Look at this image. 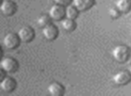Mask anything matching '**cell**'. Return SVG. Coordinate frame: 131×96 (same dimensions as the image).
Wrapping results in <instances>:
<instances>
[{
	"label": "cell",
	"instance_id": "cell-1",
	"mask_svg": "<svg viewBox=\"0 0 131 96\" xmlns=\"http://www.w3.org/2000/svg\"><path fill=\"white\" fill-rule=\"evenodd\" d=\"M112 56L117 62L119 63H125L128 60L130 56V50L129 48L126 45H118L114 48L112 51Z\"/></svg>",
	"mask_w": 131,
	"mask_h": 96
},
{
	"label": "cell",
	"instance_id": "cell-2",
	"mask_svg": "<svg viewBox=\"0 0 131 96\" xmlns=\"http://www.w3.org/2000/svg\"><path fill=\"white\" fill-rule=\"evenodd\" d=\"M17 35H18L19 39H20V41L24 42V43H28V42H31L34 39L35 31L32 27H31L29 25H25L23 26L19 30Z\"/></svg>",
	"mask_w": 131,
	"mask_h": 96
},
{
	"label": "cell",
	"instance_id": "cell-3",
	"mask_svg": "<svg viewBox=\"0 0 131 96\" xmlns=\"http://www.w3.org/2000/svg\"><path fill=\"white\" fill-rule=\"evenodd\" d=\"M19 64L13 58H4L0 60V67L5 73H15L18 69Z\"/></svg>",
	"mask_w": 131,
	"mask_h": 96
},
{
	"label": "cell",
	"instance_id": "cell-4",
	"mask_svg": "<svg viewBox=\"0 0 131 96\" xmlns=\"http://www.w3.org/2000/svg\"><path fill=\"white\" fill-rule=\"evenodd\" d=\"M1 13L6 16H12L17 11V5L12 0H3L0 5Z\"/></svg>",
	"mask_w": 131,
	"mask_h": 96
},
{
	"label": "cell",
	"instance_id": "cell-5",
	"mask_svg": "<svg viewBox=\"0 0 131 96\" xmlns=\"http://www.w3.org/2000/svg\"><path fill=\"white\" fill-rule=\"evenodd\" d=\"M20 39L18 35L15 33H9L5 36L3 43L4 46L8 49H15L20 45Z\"/></svg>",
	"mask_w": 131,
	"mask_h": 96
},
{
	"label": "cell",
	"instance_id": "cell-6",
	"mask_svg": "<svg viewBox=\"0 0 131 96\" xmlns=\"http://www.w3.org/2000/svg\"><path fill=\"white\" fill-rule=\"evenodd\" d=\"M65 6L61 5L55 4L50 7L49 12V16L51 20L54 21H61L65 18Z\"/></svg>",
	"mask_w": 131,
	"mask_h": 96
},
{
	"label": "cell",
	"instance_id": "cell-7",
	"mask_svg": "<svg viewBox=\"0 0 131 96\" xmlns=\"http://www.w3.org/2000/svg\"><path fill=\"white\" fill-rule=\"evenodd\" d=\"M42 34L48 40H54L58 36V30L56 25L53 24H49L42 27Z\"/></svg>",
	"mask_w": 131,
	"mask_h": 96
},
{
	"label": "cell",
	"instance_id": "cell-8",
	"mask_svg": "<svg viewBox=\"0 0 131 96\" xmlns=\"http://www.w3.org/2000/svg\"><path fill=\"white\" fill-rule=\"evenodd\" d=\"M17 86V83L11 76H5L0 82V87L4 92H12Z\"/></svg>",
	"mask_w": 131,
	"mask_h": 96
},
{
	"label": "cell",
	"instance_id": "cell-9",
	"mask_svg": "<svg viewBox=\"0 0 131 96\" xmlns=\"http://www.w3.org/2000/svg\"><path fill=\"white\" fill-rule=\"evenodd\" d=\"M131 74L128 71L122 70L118 72L114 76H113V82L116 84L118 85H125L130 82Z\"/></svg>",
	"mask_w": 131,
	"mask_h": 96
},
{
	"label": "cell",
	"instance_id": "cell-10",
	"mask_svg": "<svg viewBox=\"0 0 131 96\" xmlns=\"http://www.w3.org/2000/svg\"><path fill=\"white\" fill-rule=\"evenodd\" d=\"M96 0H72L73 6L79 12H84L89 10L95 5Z\"/></svg>",
	"mask_w": 131,
	"mask_h": 96
},
{
	"label": "cell",
	"instance_id": "cell-11",
	"mask_svg": "<svg viewBox=\"0 0 131 96\" xmlns=\"http://www.w3.org/2000/svg\"><path fill=\"white\" fill-rule=\"evenodd\" d=\"M48 91H49V93L52 96H62L65 93L64 86L58 82L51 83L48 87Z\"/></svg>",
	"mask_w": 131,
	"mask_h": 96
},
{
	"label": "cell",
	"instance_id": "cell-12",
	"mask_svg": "<svg viewBox=\"0 0 131 96\" xmlns=\"http://www.w3.org/2000/svg\"><path fill=\"white\" fill-rule=\"evenodd\" d=\"M115 6L119 13L127 14L130 10L131 1L130 0H117L115 2Z\"/></svg>",
	"mask_w": 131,
	"mask_h": 96
},
{
	"label": "cell",
	"instance_id": "cell-13",
	"mask_svg": "<svg viewBox=\"0 0 131 96\" xmlns=\"http://www.w3.org/2000/svg\"><path fill=\"white\" fill-rule=\"evenodd\" d=\"M79 15V11L73 6V5H68L67 8H65V17L72 20H75Z\"/></svg>",
	"mask_w": 131,
	"mask_h": 96
},
{
	"label": "cell",
	"instance_id": "cell-14",
	"mask_svg": "<svg viewBox=\"0 0 131 96\" xmlns=\"http://www.w3.org/2000/svg\"><path fill=\"white\" fill-rule=\"evenodd\" d=\"M61 25L66 31H73L77 27V23L75 22V20H72V19L63 18Z\"/></svg>",
	"mask_w": 131,
	"mask_h": 96
},
{
	"label": "cell",
	"instance_id": "cell-15",
	"mask_svg": "<svg viewBox=\"0 0 131 96\" xmlns=\"http://www.w3.org/2000/svg\"><path fill=\"white\" fill-rule=\"evenodd\" d=\"M50 22H51V19L48 15H41L37 19V23H38L40 27H44L47 24H50Z\"/></svg>",
	"mask_w": 131,
	"mask_h": 96
},
{
	"label": "cell",
	"instance_id": "cell-16",
	"mask_svg": "<svg viewBox=\"0 0 131 96\" xmlns=\"http://www.w3.org/2000/svg\"><path fill=\"white\" fill-rule=\"evenodd\" d=\"M109 15H110V16H111V18L117 19V18H118V17H119L120 13L118 12V10L117 9L116 7H111V8H110V9H109Z\"/></svg>",
	"mask_w": 131,
	"mask_h": 96
},
{
	"label": "cell",
	"instance_id": "cell-17",
	"mask_svg": "<svg viewBox=\"0 0 131 96\" xmlns=\"http://www.w3.org/2000/svg\"><path fill=\"white\" fill-rule=\"evenodd\" d=\"M55 3L58 5H61L63 6H67L68 5L72 4V0H54Z\"/></svg>",
	"mask_w": 131,
	"mask_h": 96
},
{
	"label": "cell",
	"instance_id": "cell-18",
	"mask_svg": "<svg viewBox=\"0 0 131 96\" xmlns=\"http://www.w3.org/2000/svg\"><path fill=\"white\" fill-rule=\"evenodd\" d=\"M6 74V73H5V71L3 70L1 67H0V82H1V80H2L5 76H6V74Z\"/></svg>",
	"mask_w": 131,
	"mask_h": 96
},
{
	"label": "cell",
	"instance_id": "cell-19",
	"mask_svg": "<svg viewBox=\"0 0 131 96\" xmlns=\"http://www.w3.org/2000/svg\"><path fill=\"white\" fill-rule=\"evenodd\" d=\"M2 57H3V49H2V47L0 46V60L2 59Z\"/></svg>",
	"mask_w": 131,
	"mask_h": 96
},
{
	"label": "cell",
	"instance_id": "cell-20",
	"mask_svg": "<svg viewBox=\"0 0 131 96\" xmlns=\"http://www.w3.org/2000/svg\"><path fill=\"white\" fill-rule=\"evenodd\" d=\"M2 1H3V0H0V5H1V3H2Z\"/></svg>",
	"mask_w": 131,
	"mask_h": 96
}]
</instances>
